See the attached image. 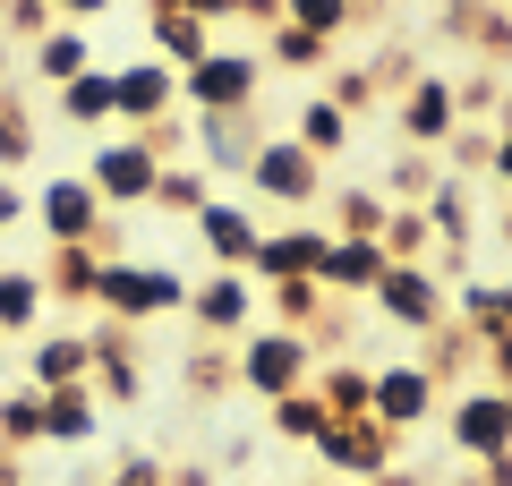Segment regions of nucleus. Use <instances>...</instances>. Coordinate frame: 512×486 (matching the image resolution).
Masks as SVG:
<instances>
[{
    "label": "nucleus",
    "mask_w": 512,
    "mask_h": 486,
    "mask_svg": "<svg viewBox=\"0 0 512 486\" xmlns=\"http://www.w3.org/2000/svg\"><path fill=\"white\" fill-rule=\"evenodd\" d=\"M316 376V342L291 333V324H248L231 342V393H256V401H282Z\"/></svg>",
    "instance_id": "obj_1"
},
{
    "label": "nucleus",
    "mask_w": 512,
    "mask_h": 486,
    "mask_svg": "<svg viewBox=\"0 0 512 486\" xmlns=\"http://www.w3.org/2000/svg\"><path fill=\"white\" fill-rule=\"evenodd\" d=\"M171 307H188V282H180L171 265H146V256H103V273H94V316L146 324V316H171Z\"/></svg>",
    "instance_id": "obj_2"
},
{
    "label": "nucleus",
    "mask_w": 512,
    "mask_h": 486,
    "mask_svg": "<svg viewBox=\"0 0 512 486\" xmlns=\"http://www.w3.org/2000/svg\"><path fill=\"white\" fill-rule=\"evenodd\" d=\"M26 222H35L52 248H103V256H120V222H111V205L94 197L77 171H69V180H43V188H35V214H26Z\"/></svg>",
    "instance_id": "obj_3"
},
{
    "label": "nucleus",
    "mask_w": 512,
    "mask_h": 486,
    "mask_svg": "<svg viewBox=\"0 0 512 486\" xmlns=\"http://www.w3.org/2000/svg\"><path fill=\"white\" fill-rule=\"evenodd\" d=\"M77 180H86L94 197L120 214V205H146V197H154L163 162H154V145L137 137V128H111V137H94V154H86V171H77Z\"/></svg>",
    "instance_id": "obj_4"
},
{
    "label": "nucleus",
    "mask_w": 512,
    "mask_h": 486,
    "mask_svg": "<svg viewBox=\"0 0 512 486\" xmlns=\"http://www.w3.org/2000/svg\"><path fill=\"white\" fill-rule=\"evenodd\" d=\"M444 444H453L461 461H495V452H512V393H504V384H461V393L444 401Z\"/></svg>",
    "instance_id": "obj_5"
},
{
    "label": "nucleus",
    "mask_w": 512,
    "mask_h": 486,
    "mask_svg": "<svg viewBox=\"0 0 512 486\" xmlns=\"http://www.w3.org/2000/svg\"><path fill=\"white\" fill-rule=\"evenodd\" d=\"M274 137V128L256 120V111H188V154H197L205 180H248L256 145Z\"/></svg>",
    "instance_id": "obj_6"
},
{
    "label": "nucleus",
    "mask_w": 512,
    "mask_h": 486,
    "mask_svg": "<svg viewBox=\"0 0 512 486\" xmlns=\"http://www.w3.org/2000/svg\"><path fill=\"white\" fill-rule=\"evenodd\" d=\"M256 86H265V60L214 43L197 69H180V111H256Z\"/></svg>",
    "instance_id": "obj_7"
},
{
    "label": "nucleus",
    "mask_w": 512,
    "mask_h": 486,
    "mask_svg": "<svg viewBox=\"0 0 512 486\" xmlns=\"http://www.w3.org/2000/svg\"><path fill=\"white\" fill-rule=\"evenodd\" d=\"M248 188L265 205H299V214H308V205L325 197V162H316L299 137H282V128H274V137L256 145V162H248Z\"/></svg>",
    "instance_id": "obj_8"
},
{
    "label": "nucleus",
    "mask_w": 512,
    "mask_h": 486,
    "mask_svg": "<svg viewBox=\"0 0 512 486\" xmlns=\"http://www.w3.org/2000/svg\"><path fill=\"white\" fill-rule=\"evenodd\" d=\"M367 307L384 324H402V333H436L444 324V273L436 265H384L376 290H367Z\"/></svg>",
    "instance_id": "obj_9"
},
{
    "label": "nucleus",
    "mask_w": 512,
    "mask_h": 486,
    "mask_svg": "<svg viewBox=\"0 0 512 486\" xmlns=\"http://www.w3.org/2000/svg\"><path fill=\"white\" fill-rule=\"evenodd\" d=\"M316 461H325L333 478H376V469H393V461H402V435H393V427H376V418H333V427H325V444H316Z\"/></svg>",
    "instance_id": "obj_10"
},
{
    "label": "nucleus",
    "mask_w": 512,
    "mask_h": 486,
    "mask_svg": "<svg viewBox=\"0 0 512 486\" xmlns=\"http://www.w3.org/2000/svg\"><path fill=\"white\" fill-rule=\"evenodd\" d=\"M188 231H197V248L214 256V273H248V256L265 248V222H256L239 197H214L197 222H188Z\"/></svg>",
    "instance_id": "obj_11"
},
{
    "label": "nucleus",
    "mask_w": 512,
    "mask_h": 486,
    "mask_svg": "<svg viewBox=\"0 0 512 486\" xmlns=\"http://www.w3.org/2000/svg\"><path fill=\"white\" fill-rule=\"evenodd\" d=\"M325 248H333L325 222H291V231H265V248L248 256V282H308V273H325Z\"/></svg>",
    "instance_id": "obj_12"
},
{
    "label": "nucleus",
    "mask_w": 512,
    "mask_h": 486,
    "mask_svg": "<svg viewBox=\"0 0 512 486\" xmlns=\"http://www.w3.org/2000/svg\"><path fill=\"white\" fill-rule=\"evenodd\" d=\"M436 393L444 384L427 376V367H410V359H393V367H376V427H393V435H410V427H427L436 418Z\"/></svg>",
    "instance_id": "obj_13"
},
{
    "label": "nucleus",
    "mask_w": 512,
    "mask_h": 486,
    "mask_svg": "<svg viewBox=\"0 0 512 486\" xmlns=\"http://www.w3.org/2000/svg\"><path fill=\"white\" fill-rule=\"evenodd\" d=\"M94 401H111V410H128V401L146 393V367H137V324H94Z\"/></svg>",
    "instance_id": "obj_14"
},
{
    "label": "nucleus",
    "mask_w": 512,
    "mask_h": 486,
    "mask_svg": "<svg viewBox=\"0 0 512 486\" xmlns=\"http://www.w3.org/2000/svg\"><path fill=\"white\" fill-rule=\"evenodd\" d=\"M188 316H197L214 342H239L256 324V282L248 273H205V282H188Z\"/></svg>",
    "instance_id": "obj_15"
},
{
    "label": "nucleus",
    "mask_w": 512,
    "mask_h": 486,
    "mask_svg": "<svg viewBox=\"0 0 512 486\" xmlns=\"http://www.w3.org/2000/svg\"><path fill=\"white\" fill-rule=\"evenodd\" d=\"M461 128V103H453V77L419 69V86L402 94V145H419V154H444V137Z\"/></svg>",
    "instance_id": "obj_16"
},
{
    "label": "nucleus",
    "mask_w": 512,
    "mask_h": 486,
    "mask_svg": "<svg viewBox=\"0 0 512 486\" xmlns=\"http://www.w3.org/2000/svg\"><path fill=\"white\" fill-rule=\"evenodd\" d=\"M111 94H120V128H146L163 120V111H180V69H163V60H128V69H111Z\"/></svg>",
    "instance_id": "obj_17"
},
{
    "label": "nucleus",
    "mask_w": 512,
    "mask_h": 486,
    "mask_svg": "<svg viewBox=\"0 0 512 486\" xmlns=\"http://www.w3.org/2000/svg\"><path fill=\"white\" fill-rule=\"evenodd\" d=\"M94 376V342L86 333H26V384L35 393H69Z\"/></svg>",
    "instance_id": "obj_18"
},
{
    "label": "nucleus",
    "mask_w": 512,
    "mask_h": 486,
    "mask_svg": "<svg viewBox=\"0 0 512 486\" xmlns=\"http://www.w3.org/2000/svg\"><path fill=\"white\" fill-rule=\"evenodd\" d=\"M146 43L163 69H197L205 52H214V26L197 18V9H146Z\"/></svg>",
    "instance_id": "obj_19"
},
{
    "label": "nucleus",
    "mask_w": 512,
    "mask_h": 486,
    "mask_svg": "<svg viewBox=\"0 0 512 486\" xmlns=\"http://www.w3.org/2000/svg\"><path fill=\"white\" fill-rule=\"evenodd\" d=\"M350 128H359V120H350V111L342 103H333V94H299V111H291V128H282V137H299V145H308V154L316 162H333V154H350Z\"/></svg>",
    "instance_id": "obj_20"
},
{
    "label": "nucleus",
    "mask_w": 512,
    "mask_h": 486,
    "mask_svg": "<svg viewBox=\"0 0 512 486\" xmlns=\"http://www.w3.org/2000/svg\"><path fill=\"white\" fill-rule=\"evenodd\" d=\"M419 214H427V239H444L436 256H470L478 214H470V188H461V180H436V188L419 197Z\"/></svg>",
    "instance_id": "obj_21"
},
{
    "label": "nucleus",
    "mask_w": 512,
    "mask_h": 486,
    "mask_svg": "<svg viewBox=\"0 0 512 486\" xmlns=\"http://www.w3.org/2000/svg\"><path fill=\"white\" fill-rule=\"evenodd\" d=\"M384 265H393V256H384L376 239H333V248H325V273H316V282H325L333 299H367Z\"/></svg>",
    "instance_id": "obj_22"
},
{
    "label": "nucleus",
    "mask_w": 512,
    "mask_h": 486,
    "mask_svg": "<svg viewBox=\"0 0 512 486\" xmlns=\"http://www.w3.org/2000/svg\"><path fill=\"white\" fill-rule=\"evenodd\" d=\"M43 307H52L43 265H0V333H9V342H18V333H43Z\"/></svg>",
    "instance_id": "obj_23"
},
{
    "label": "nucleus",
    "mask_w": 512,
    "mask_h": 486,
    "mask_svg": "<svg viewBox=\"0 0 512 486\" xmlns=\"http://www.w3.org/2000/svg\"><path fill=\"white\" fill-rule=\"evenodd\" d=\"M256 60H265V69H291V77H325L333 69V43L325 35H308V26H265V43H256Z\"/></svg>",
    "instance_id": "obj_24"
},
{
    "label": "nucleus",
    "mask_w": 512,
    "mask_h": 486,
    "mask_svg": "<svg viewBox=\"0 0 512 486\" xmlns=\"http://www.w3.org/2000/svg\"><path fill=\"white\" fill-rule=\"evenodd\" d=\"M94 435H103V401H94V384L43 393V444H94Z\"/></svg>",
    "instance_id": "obj_25"
},
{
    "label": "nucleus",
    "mask_w": 512,
    "mask_h": 486,
    "mask_svg": "<svg viewBox=\"0 0 512 486\" xmlns=\"http://www.w3.org/2000/svg\"><path fill=\"white\" fill-rule=\"evenodd\" d=\"M52 111H60L69 128H94V137H103V120H120V94H111V69L94 60L86 77H69V86L52 94Z\"/></svg>",
    "instance_id": "obj_26"
},
{
    "label": "nucleus",
    "mask_w": 512,
    "mask_h": 486,
    "mask_svg": "<svg viewBox=\"0 0 512 486\" xmlns=\"http://www.w3.org/2000/svg\"><path fill=\"white\" fill-rule=\"evenodd\" d=\"M308 393L325 401L333 418H367V410H376V367H359V359H333V367H316V376H308Z\"/></svg>",
    "instance_id": "obj_27"
},
{
    "label": "nucleus",
    "mask_w": 512,
    "mask_h": 486,
    "mask_svg": "<svg viewBox=\"0 0 512 486\" xmlns=\"http://www.w3.org/2000/svg\"><path fill=\"white\" fill-rule=\"evenodd\" d=\"M94 69V43H86V26H52V35L35 43V86H69V77H86Z\"/></svg>",
    "instance_id": "obj_28"
},
{
    "label": "nucleus",
    "mask_w": 512,
    "mask_h": 486,
    "mask_svg": "<svg viewBox=\"0 0 512 486\" xmlns=\"http://www.w3.org/2000/svg\"><path fill=\"white\" fill-rule=\"evenodd\" d=\"M214 197H222V188L205 180L197 162H163V180H154V197H146V205H163L171 222H197V214H205Z\"/></svg>",
    "instance_id": "obj_29"
},
{
    "label": "nucleus",
    "mask_w": 512,
    "mask_h": 486,
    "mask_svg": "<svg viewBox=\"0 0 512 486\" xmlns=\"http://www.w3.org/2000/svg\"><path fill=\"white\" fill-rule=\"evenodd\" d=\"M94 273H103V248H52L43 256V290L69 307H94Z\"/></svg>",
    "instance_id": "obj_30"
},
{
    "label": "nucleus",
    "mask_w": 512,
    "mask_h": 486,
    "mask_svg": "<svg viewBox=\"0 0 512 486\" xmlns=\"http://www.w3.org/2000/svg\"><path fill=\"white\" fill-rule=\"evenodd\" d=\"M453 324H470L478 342H487V333H512V273H504V282H461Z\"/></svg>",
    "instance_id": "obj_31"
},
{
    "label": "nucleus",
    "mask_w": 512,
    "mask_h": 486,
    "mask_svg": "<svg viewBox=\"0 0 512 486\" xmlns=\"http://www.w3.org/2000/svg\"><path fill=\"white\" fill-rule=\"evenodd\" d=\"M410 367H427V376H470V367H478V333H470V324H436V333H419V359H410Z\"/></svg>",
    "instance_id": "obj_32"
},
{
    "label": "nucleus",
    "mask_w": 512,
    "mask_h": 486,
    "mask_svg": "<svg viewBox=\"0 0 512 486\" xmlns=\"http://www.w3.org/2000/svg\"><path fill=\"white\" fill-rule=\"evenodd\" d=\"M384 214H393V197L384 188H333V239H384Z\"/></svg>",
    "instance_id": "obj_33"
},
{
    "label": "nucleus",
    "mask_w": 512,
    "mask_h": 486,
    "mask_svg": "<svg viewBox=\"0 0 512 486\" xmlns=\"http://www.w3.org/2000/svg\"><path fill=\"white\" fill-rule=\"evenodd\" d=\"M265 299H274V324H291V333H308V342H316V324H325L333 290L308 273V282H265Z\"/></svg>",
    "instance_id": "obj_34"
},
{
    "label": "nucleus",
    "mask_w": 512,
    "mask_h": 486,
    "mask_svg": "<svg viewBox=\"0 0 512 486\" xmlns=\"http://www.w3.org/2000/svg\"><path fill=\"white\" fill-rule=\"evenodd\" d=\"M265 410H274V435H282V444H308V452L325 444V427H333V410L308 393V384H299V393H282V401H265Z\"/></svg>",
    "instance_id": "obj_35"
},
{
    "label": "nucleus",
    "mask_w": 512,
    "mask_h": 486,
    "mask_svg": "<svg viewBox=\"0 0 512 486\" xmlns=\"http://www.w3.org/2000/svg\"><path fill=\"white\" fill-rule=\"evenodd\" d=\"M0 444H9V452L43 444V393H35V384H18V393H0Z\"/></svg>",
    "instance_id": "obj_36"
},
{
    "label": "nucleus",
    "mask_w": 512,
    "mask_h": 486,
    "mask_svg": "<svg viewBox=\"0 0 512 486\" xmlns=\"http://www.w3.org/2000/svg\"><path fill=\"white\" fill-rule=\"evenodd\" d=\"M26 162H35V120L18 94H0V180H18Z\"/></svg>",
    "instance_id": "obj_37"
},
{
    "label": "nucleus",
    "mask_w": 512,
    "mask_h": 486,
    "mask_svg": "<svg viewBox=\"0 0 512 486\" xmlns=\"http://www.w3.org/2000/svg\"><path fill=\"white\" fill-rule=\"evenodd\" d=\"M444 180H453V171H487V162H495V120H461L453 128V137H444Z\"/></svg>",
    "instance_id": "obj_38"
},
{
    "label": "nucleus",
    "mask_w": 512,
    "mask_h": 486,
    "mask_svg": "<svg viewBox=\"0 0 512 486\" xmlns=\"http://www.w3.org/2000/svg\"><path fill=\"white\" fill-rule=\"evenodd\" d=\"M52 26H60V9H52V0H0V35L18 43V52H35V43L52 35Z\"/></svg>",
    "instance_id": "obj_39"
},
{
    "label": "nucleus",
    "mask_w": 512,
    "mask_h": 486,
    "mask_svg": "<svg viewBox=\"0 0 512 486\" xmlns=\"http://www.w3.org/2000/svg\"><path fill=\"white\" fill-rule=\"evenodd\" d=\"M282 18L308 26V35H325V43H342L350 18H359V0H282Z\"/></svg>",
    "instance_id": "obj_40"
},
{
    "label": "nucleus",
    "mask_w": 512,
    "mask_h": 486,
    "mask_svg": "<svg viewBox=\"0 0 512 486\" xmlns=\"http://www.w3.org/2000/svg\"><path fill=\"white\" fill-rule=\"evenodd\" d=\"M384 180H393V197H402V205H419L427 188L444 180V162H436V154H419V145H402V154H393V171H384Z\"/></svg>",
    "instance_id": "obj_41"
},
{
    "label": "nucleus",
    "mask_w": 512,
    "mask_h": 486,
    "mask_svg": "<svg viewBox=\"0 0 512 486\" xmlns=\"http://www.w3.org/2000/svg\"><path fill=\"white\" fill-rule=\"evenodd\" d=\"M137 137L154 145V162H188V111H163V120H146Z\"/></svg>",
    "instance_id": "obj_42"
},
{
    "label": "nucleus",
    "mask_w": 512,
    "mask_h": 486,
    "mask_svg": "<svg viewBox=\"0 0 512 486\" xmlns=\"http://www.w3.org/2000/svg\"><path fill=\"white\" fill-rule=\"evenodd\" d=\"M188 384H205V393H231V342H205L197 359H188Z\"/></svg>",
    "instance_id": "obj_43"
},
{
    "label": "nucleus",
    "mask_w": 512,
    "mask_h": 486,
    "mask_svg": "<svg viewBox=\"0 0 512 486\" xmlns=\"http://www.w3.org/2000/svg\"><path fill=\"white\" fill-rule=\"evenodd\" d=\"M453 103H461V111H495V103H504V69H478V77H461V86H453Z\"/></svg>",
    "instance_id": "obj_44"
},
{
    "label": "nucleus",
    "mask_w": 512,
    "mask_h": 486,
    "mask_svg": "<svg viewBox=\"0 0 512 486\" xmlns=\"http://www.w3.org/2000/svg\"><path fill=\"white\" fill-rule=\"evenodd\" d=\"M478 384H504L512 393V333H487L478 342Z\"/></svg>",
    "instance_id": "obj_45"
},
{
    "label": "nucleus",
    "mask_w": 512,
    "mask_h": 486,
    "mask_svg": "<svg viewBox=\"0 0 512 486\" xmlns=\"http://www.w3.org/2000/svg\"><path fill=\"white\" fill-rule=\"evenodd\" d=\"M163 469H171V461H154V452H128V461L111 469L103 486H163Z\"/></svg>",
    "instance_id": "obj_46"
},
{
    "label": "nucleus",
    "mask_w": 512,
    "mask_h": 486,
    "mask_svg": "<svg viewBox=\"0 0 512 486\" xmlns=\"http://www.w3.org/2000/svg\"><path fill=\"white\" fill-rule=\"evenodd\" d=\"M26 214H35V188H26V180H0V231H18Z\"/></svg>",
    "instance_id": "obj_47"
},
{
    "label": "nucleus",
    "mask_w": 512,
    "mask_h": 486,
    "mask_svg": "<svg viewBox=\"0 0 512 486\" xmlns=\"http://www.w3.org/2000/svg\"><path fill=\"white\" fill-rule=\"evenodd\" d=\"M487 171H495V188L512 197V128H495V162H487Z\"/></svg>",
    "instance_id": "obj_48"
},
{
    "label": "nucleus",
    "mask_w": 512,
    "mask_h": 486,
    "mask_svg": "<svg viewBox=\"0 0 512 486\" xmlns=\"http://www.w3.org/2000/svg\"><path fill=\"white\" fill-rule=\"evenodd\" d=\"M52 9H60V26H86V18H103L111 0H52Z\"/></svg>",
    "instance_id": "obj_49"
},
{
    "label": "nucleus",
    "mask_w": 512,
    "mask_h": 486,
    "mask_svg": "<svg viewBox=\"0 0 512 486\" xmlns=\"http://www.w3.org/2000/svg\"><path fill=\"white\" fill-rule=\"evenodd\" d=\"M367 486H427V469H410V461H393V469H376Z\"/></svg>",
    "instance_id": "obj_50"
},
{
    "label": "nucleus",
    "mask_w": 512,
    "mask_h": 486,
    "mask_svg": "<svg viewBox=\"0 0 512 486\" xmlns=\"http://www.w3.org/2000/svg\"><path fill=\"white\" fill-rule=\"evenodd\" d=\"M239 18L248 26H282V0H239Z\"/></svg>",
    "instance_id": "obj_51"
},
{
    "label": "nucleus",
    "mask_w": 512,
    "mask_h": 486,
    "mask_svg": "<svg viewBox=\"0 0 512 486\" xmlns=\"http://www.w3.org/2000/svg\"><path fill=\"white\" fill-rule=\"evenodd\" d=\"M478 486H512V452H495V461H478Z\"/></svg>",
    "instance_id": "obj_52"
},
{
    "label": "nucleus",
    "mask_w": 512,
    "mask_h": 486,
    "mask_svg": "<svg viewBox=\"0 0 512 486\" xmlns=\"http://www.w3.org/2000/svg\"><path fill=\"white\" fill-rule=\"evenodd\" d=\"M180 9H197L205 26H214V18H239V0H180Z\"/></svg>",
    "instance_id": "obj_53"
},
{
    "label": "nucleus",
    "mask_w": 512,
    "mask_h": 486,
    "mask_svg": "<svg viewBox=\"0 0 512 486\" xmlns=\"http://www.w3.org/2000/svg\"><path fill=\"white\" fill-rule=\"evenodd\" d=\"M495 239H504V248H512V197H504V214H495Z\"/></svg>",
    "instance_id": "obj_54"
},
{
    "label": "nucleus",
    "mask_w": 512,
    "mask_h": 486,
    "mask_svg": "<svg viewBox=\"0 0 512 486\" xmlns=\"http://www.w3.org/2000/svg\"><path fill=\"white\" fill-rule=\"evenodd\" d=\"M495 128H512V86H504V103H495Z\"/></svg>",
    "instance_id": "obj_55"
},
{
    "label": "nucleus",
    "mask_w": 512,
    "mask_h": 486,
    "mask_svg": "<svg viewBox=\"0 0 512 486\" xmlns=\"http://www.w3.org/2000/svg\"><path fill=\"white\" fill-rule=\"evenodd\" d=\"M453 486H478V461H470V469H461V478H453Z\"/></svg>",
    "instance_id": "obj_56"
},
{
    "label": "nucleus",
    "mask_w": 512,
    "mask_h": 486,
    "mask_svg": "<svg viewBox=\"0 0 512 486\" xmlns=\"http://www.w3.org/2000/svg\"><path fill=\"white\" fill-rule=\"evenodd\" d=\"M299 486H333V478H299Z\"/></svg>",
    "instance_id": "obj_57"
},
{
    "label": "nucleus",
    "mask_w": 512,
    "mask_h": 486,
    "mask_svg": "<svg viewBox=\"0 0 512 486\" xmlns=\"http://www.w3.org/2000/svg\"><path fill=\"white\" fill-rule=\"evenodd\" d=\"M495 9H512V0H495Z\"/></svg>",
    "instance_id": "obj_58"
},
{
    "label": "nucleus",
    "mask_w": 512,
    "mask_h": 486,
    "mask_svg": "<svg viewBox=\"0 0 512 486\" xmlns=\"http://www.w3.org/2000/svg\"><path fill=\"white\" fill-rule=\"evenodd\" d=\"M0 350H9V333H0Z\"/></svg>",
    "instance_id": "obj_59"
},
{
    "label": "nucleus",
    "mask_w": 512,
    "mask_h": 486,
    "mask_svg": "<svg viewBox=\"0 0 512 486\" xmlns=\"http://www.w3.org/2000/svg\"><path fill=\"white\" fill-rule=\"evenodd\" d=\"M0 265H9V256H0Z\"/></svg>",
    "instance_id": "obj_60"
},
{
    "label": "nucleus",
    "mask_w": 512,
    "mask_h": 486,
    "mask_svg": "<svg viewBox=\"0 0 512 486\" xmlns=\"http://www.w3.org/2000/svg\"><path fill=\"white\" fill-rule=\"evenodd\" d=\"M359 9H367V0H359Z\"/></svg>",
    "instance_id": "obj_61"
}]
</instances>
